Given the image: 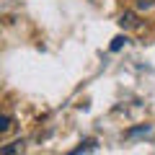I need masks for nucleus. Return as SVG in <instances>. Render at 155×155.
I'll return each mask as SVG.
<instances>
[{
	"label": "nucleus",
	"mask_w": 155,
	"mask_h": 155,
	"mask_svg": "<svg viewBox=\"0 0 155 155\" xmlns=\"http://www.w3.org/2000/svg\"><path fill=\"white\" fill-rule=\"evenodd\" d=\"M119 26H122V28H137L140 26L137 13H134V11H124L122 16H119Z\"/></svg>",
	"instance_id": "f257e3e1"
},
{
	"label": "nucleus",
	"mask_w": 155,
	"mask_h": 155,
	"mask_svg": "<svg viewBox=\"0 0 155 155\" xmlns=\"http://www.w3.org/2000/svg\"><path fill=\"white\" fill-rule=\"evenodd\" d=\"M11 127H13V116L11 114H0V134L11 132Z\"/></svg>",
	"instance_id": "f03ea898"
},
{
	"label": "nucleus",
	"mask_w": 155,
	"mask_h": 155,
	"mask_svg": "<svg viewBox=\"0 0 155 155\" xmlns=\"http://www.w3.org/2000/svg\"><path fill=\"white\" fill-rule=\"evenodd\" d=\"M88 150H96V140H85L80 147H75L72 150V155H80V153H88Z\"/></svg>",
	"instance_id": "7ed1b4c3"
},
{
	"label": "nucleus",
	"mask_w": 155,
	"mask_h": 155,
	"mask_svg": "<svg viewBox=\"0 0 155 155\" xmlns=\"http://www.w3.org/2000/svg\"><path fill=\"white\" fill-rule=\"evenodd\" d=\"M155 5V0H134V8L137 11H150Z\"/></svg>",
	"instance_id": "20e7f679"
},
{
	"label": "nucleus",
	"mask_w": 155,
	"mask_h": 155,
	"mask_svg": "<svg viewBox=\"0 0 155 155\" xmlns=\"http://www.w3.org/2000/svg\"><path fill=\"white\" fill-rule=\"evenodd\" d=\"M21 145H23V142H13V145H5V147L0 150V153H3V155H11V153H18V150H21Z\"/></svg>",
	"instance_id": "39448f33"
},
{
	"label": "nucleus",
	"mask_w": 155,
	"mask_h": 155,
	"mask_svg": "<svg viewBox=\"0 0 155 155\" xmlns=\"http://www.w3.org/2000/svg\"><path fill=\"white\" fill-rule=\"evenodd\" d=\"M124 41H127L124 36H116L114 41H111V52H119V49H122V44H124Z\"/></svg>",
	"instance_id": "423d86ee"
},
{
	"label": "nucleus",
	"mask_w": 155,
	"mask_h": 155,
	"mask_svg": "<svg viewBox=\"0 0 155 155\" xmlns=\"http://www.w3.org/2000/svg\"><path fill=\"white\" fill-rule=\"evenodd\" d=\"M140 132H147V127H137V129H129L127 134H129V137H132V134H140Z\"/></svg>",
	"instance_id": "0eeeda50"
}]
</instances>
